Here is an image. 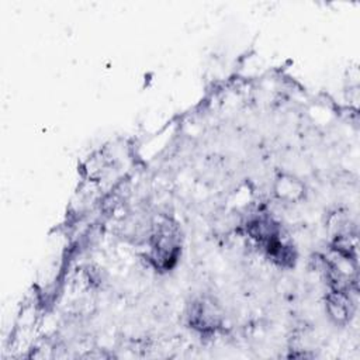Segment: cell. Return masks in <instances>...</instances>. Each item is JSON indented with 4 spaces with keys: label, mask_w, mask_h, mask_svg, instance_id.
Masks as SVG:
<instances>
[{
    "label": "cell",
    "mask_w": 360,
    "mask_h": 360,
    "mask_svg": "<svg viewBox=\"0 0 360 360\" xmlns=\"http://www.w3.org/2000/svg\"><path fill=\"white\" fill-rule=\"evenodd\" d=\"M180 233L174 224L163 219L155 226L149 243V260L158 270L172 269L180 255Z\"/></svg>",
    "instance_id": "1"
},
{
    "label": "cell",
    "mask_w": 360,
    "mask_h": 360,
    "mask_svg": "<svg viewBox=\"0 0 360 360\" xmlns=\"http://www.w3.org/2000/svg\"><path fill=\"white\" fill-rule=\"evenodd\" d=\"M191 328L201 333H214L222 325V311L211 297H200L191 301L187 311Z\"/></svg>",
    "instance_id": "2"
},
{
    "label": "cell",
    "mask_w": 360,
    "mask_h": 360,
    "mask_svg": "<svg viewBox=\"0 0 360 360\" xmlns=\"http://www.w3.org/2000/svg\"><path fill=\"white\" fill-rule=\"evenodd\" d=\"M273 194L278 201L297 204L307 195V187L302 180L291 173H280L273 183Z\"/></svg>",
    "instance_id": "3"
},
{
    "label": "cell",
    "mask_w": 360,
    "mask_h": 360,
    "mask_svg": "<svg viewBox=\"0 0 360 360\" xmlns=\"http://www.w3.org/2000/svg\"><path fill=\"white\" fill-rule=\"evenodd\" d=\"M326 311L336 323H346L354 312V301L349 291L330 290L326 295Z\"/></svg>",
    "instance_id": "4"
}]
</instances>
